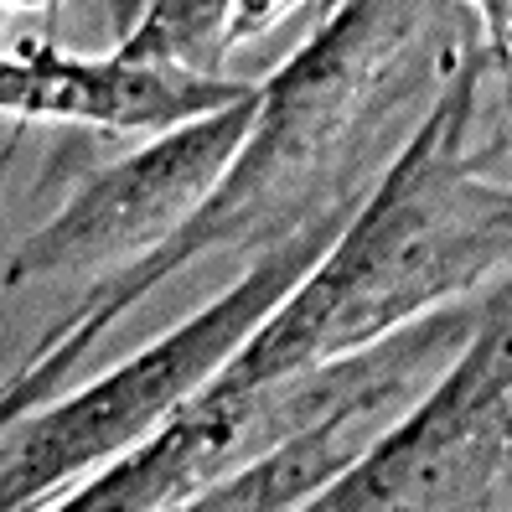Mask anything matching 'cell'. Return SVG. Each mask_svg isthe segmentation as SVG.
Returning a JSON list of instances; mask_svg holds the SVG:
<instances>
[{"label": "cell", "instance_id": "5", "mask_svg": "<svg viewBox=\"0 0 512 512\" xmlns=\"http://www.w3.org/2000/svg\"><path fill=\"white\" fill-rule=\"evenodd\" d=\"M254 109H259V83L244 99L197 114L187 125H171L135 156L83 176L78 192L52 213V223H42L11 254L0 285L21 290L32 280L68 275L83 264H114V259L130 264L166 244L202 207V197L218 187L233 150L244 145L254 125Z\"/></svg>", "mask_w": 512, "mask_h": 512}, {"label": "cell", "instance_id": "13", "mask_svg": "<svg viewBox=\"0 0 512 512\" xmlns=\"http://www.w3.org/2000/svg\"><path fill=\"white\" fill-rule=\"evenodd\" d=\"M16 145H21V135H16V140H11V145H6V150H0V171H6V161H11V156H16Z\"/></svg>", "mask_w": 512, "mask_h": 512}, {"label": "cell", "instance_id": "7", "mask_svg": "<svg viewBox=\"0 0 512 512\" xmlns=\"http://www.w3.org/2000/svg\"><path fill=\"white\" fill-rule=\"evenodd\" d=\"M254 83L197 78L176 68H145L125 57H73L57 42H26V52H0V114L16 119H73L114 135L171 130L197 114L244 99Z\"/></svg>", "mask_w": 512, "mask_h": 512}, {"label": "cell", "instance_id": "6", "mask_svg": "<svg viewBox=\"0 0 512 512\" xmlns=\"http://www.w3.org/2000/svg\"><path fill=\"white\" fill-rule=\"evenodd\" d=\"M487 306V300H481ZM481 306H430L409 321L404 352L388 363L368 388H357L316 425L295 430L275 450L254 456L233 476L213 481L207 492L192 497V512H285V507H311L342 471H352L368 450L399 425V414L440 378V368L466 347V337L481 321Z\"/></svg>", "mask_w": 512, "mask_h": 512}, {"label": "cell", "instance_id": "10", "mask_svg": "<svg viewBox=\"0 0 512 512\" xmlns=\"http://www.w3.org/2000/svg\"><path fill=\"white\" fill-rule=\"evenodd\" d=\"M466 6L481 21V42H487V52L507 68V0H466Z\"/></svg>", "mask_w": 512, "mask_h": 512}, {"label": "cell", "instance_id": "3", "mask_svg": "<svg viewBox=\"0 0 512 512\" xmlns=\"http://www.w3.org/2000/svg\"><path fill=\"white\" fill-rule=\"evenodd\" d=\"M352 207L357 197L321 202L259 264H249V275L233 290H223L213 306L187 316L161 342L140 347L130 363H119L99 383H88L47 409L21 414L6 430V445H0V512L57 502V492L73 476L109 466L145 435H156L249 342V331L295 290V280L326 254V244L337 238Z\"/></svg>", "mask_w": 512, "mask_h": 512}, {"label": "cell", "instance_id": "2", "mask_svg": "<svg viewBox=\"0 0 512 512\" xmlns=\"http://www.w3.org/2000/svg\"><path fill=\"white\" fill-rule=\"evenodd\" d=\"M492 73L507 68L471 37L383 182L357 197L326 254L207 383L249 388L357 352L507 264V135L476 140Z\"/></svg>", "mask_w": 512, "mask_h": 512}, {"label": "cell", "instance_id": "4", "mask_svg": "<svg viewBox=\"0 0 512 512\" xmlns=\"http://www.w3.org/2000/svg\"><path fill=\"white\" fill-rule=\"evenodd\" d=\"M512 450V331L507 280L487 290L466 347L440 368L399 425L352 471H342L316 512H502Z\"/></svg>", "mask_w": 512, "mask_h": 512}, {"label": "cell", "instance_id": "12", "mask_svg": "<svg viewBox=\"0 0 512 512\" xmlns=\"http://www.w3.org/2000/svg\"><path fill=\"white\" fill-rule=\"evenodd\" d=\"M0 6H6V16L11 11H26V16H57V11H63V0H0Z\"/></svg>", "mask_w": 512, "mask_h": 512}, {"label": "cell", "instance_id": "1", "mask_svg": "<svg viewBox=\"0 0 512 512\" xmlns=\"http://www.w3.org/2000/svg\"><path fill=\"white\" fill-rule=\"evenodd\" d=\"M461 6L466 0H337L321 16L316 37L275 78L259 83L254 125L202 207L166 244L119 264L88 290L11 373V394L42 409L83 363V352L150 290H161L213 249L285 238L300 228V218L331 202L321 192L331 156L414 94Z\"/></svg>", "mask_w": 512, "mask_h": 512}, {"label": "cell", "instance_id": "8", "mask_svg": "<svg viewBox=\"0 0 512 512\" xmlns=\"http://www.w3.org/2000/svg\"><path fill=\"white\" fill-rule=\"evenodd\" d=\"M233 0H145L135 26L119 37V57L145 68H176L223 78Z\"/></svg>", "mask_w": 512, "mask_h": 512}, {"label": "cell", "instance_id": "14", "mask_svg": "<svg viewBox=\"0 0 512 512\" xmlns=\"http://www.w3.org/2000/svg\"><path fill=\"white\" fill-rule=\"evenodd\" d=\"M331 6H337V0H326V11H331ZM326 11H321V16H326Z\"/></svg>", "mask_w": 512, "mask_h": 512}, {"label": "cell", "instance_id": "9", "mask_svg": "<svg viewBox=\"0 0 512 512\" xmlns=\"http://www.w3.org/2000/svg\"><path fill=\"white\" fill-rule=\"evenodd\" d=\"M300 6V0H233V21H228V52L238 42H254L264 32H275V26Z\"/></svg>", "mask_w": 512, "mask_h": 512}, {"label": "cell", "instance_id": "11", "mask_svg": "<svg viewBox=\"0 0 512 512\" xmlns=\"http://www.w3.org/2000/svg\"><path fill=\"white\" fill-rule=\"evenodd\" d=\"M140 11H145V0H109V26H114V37H125Z\"/></svg>", "mask_w": 512, "mask_h": 512}]
</instances>
